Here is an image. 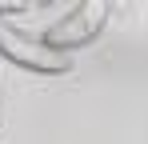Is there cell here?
<instances>
[{
  "label": "cell",
  "instance_id": "cell-3",
  "mask_svg": "<svg viewBox=\"0 0 148 144\" xmlns=\"http://www.w3.org/2000/svg\"><path fill=\"white\" fill-rule=\"evenodd\" d=\"M28 4H16V0H0V16H16V12H24Z\"/></svg>",
  "mask_w": 148,
  "mask_h": 144
},
{
  "label": "cell",
  "instance_id": "cell-2",
  "mask_svg": "<svg viewBox=\"0 0 148 144\" xmlns=\"http://www.w3.org/2000/svg\"><path fill=\"white\" fill-rule=\"evenodd\" d=\"M0 60H8V64H16L24 72H36V76H64V72H72V56L52 52L36 32L12 28V24H0Z\"/></svg>",
  "mask_w": 148,
  "mask_h": 144
},
{
  "label": "cell",
  "instance_id": "cell-1",
  "mask_svg": "<svg viewBox=\"0 0 148 144\" xmlns=\"http://www.w3.org/2000/svg\"><path fill=\"white\" fill-rule=\"evenodd\" d=\"M108 12H112L108 0H80V4H68V12H64L56 24H48V32H40V40H44L52 52L72 56L76 48H88L100 32H104Z\"/></svg>",
  "mask_w": 148,
  "mask_h": 144
}]
</instances>
